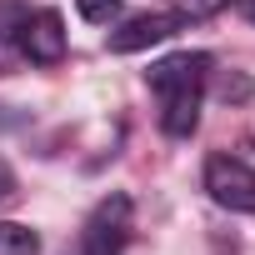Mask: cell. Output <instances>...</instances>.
Segmentation results:
<instances>
[{"instance_id":"277c9868","label":"cell","mask_w":255,"mask_h":255,"mask_svg":"<svg viewBox=\"0 0 255 255\" xmlns=\"http://www.w3.org/2000/svg\"><path fill=\"white\" fill-rule=\"evenodd\" d=\"M210 70H215V55H210V50H175V55L155 60V65L145 70V80H150L155 95H170V90H205Z\"/></svg>"},{"instance_id":"ba28073f","label":"cell","mask_w":255,"mask_h":255,"mask_svg":"<svg viewBox=\"0 0 255 255\" xmlns=\"http://www.w3.org/2000/svg\"><path fill=\"white\" fill-rule=\"evenodd\" d=\"M75 10H80V20H90V25H110V20L120 15V0H75Z\"/></svg>"},{"instance_id":"9c48e42d","label":"cell","mask_w":255,"mask_h":255,"mask_svg":"<svg viewBox=\"0 0 255 255\" xmlns=\"http://www.w3.org/2000/svg\"><path fill=\"white\" fill-rule=\"evenodd\" d=\"M15 30H20V25H10V15H0V70H15V60H20Z\"/></svg>"},{"instance_id":"7a4b0ae2","label":"cell","mask_w":255,"mask_h":255,"mask_svg":"<svg viewBox=\"0 0 255 255\" xmlns=\"http://www.w3.org/2000/svg\"><path fill=\"white\" fill-rule=\"evenodd\" d=\"M205 190L220 210L235 215H255V170L235 155H210L205 160Z\"/></svg>"},{"instance_id":"8fae6325","label":"cell","mask_w":255,"mask_h":255,"mask_svg":"<svg viewBox=\"0 0 255 255\" xmlns=\"http://www.w3.org/2000/svg\"><path fill=\"white\" fill-rule=\"evenodd\" d=\"M220 5H225V0H185L180 15H190V20H195V15H210V10H220Z\"/></svg>"},{"instance_id":"4fadbf2b","label":"cell","mask_w":255,"mask_h":255,"mask_svg":"<svg viewBox=\"0 0 255 255\" xmlns=\"http://www.w3.org/2000/svg\"><path fill=\"white\" fill-rule=\"evenodd\" d=\"M240 10H245V15H250V20H255V0H240Z\"/></svg>"},{"instance_id":"6da1fadb","label":"cell","mask_w":255,"mask_h":255,"mask_svg":"<svg viewBox=\"0 0 255 255\" xmlns=\"http://www.w3.org/2000/svg\"><path fill=\"white\" fill-rule=\"evenodd\" d=\"M130 230H135V205H130V195H125V190H110V195L85 215L80 255H125Z\"/></svg>"},{"instance_id":"5b68a950","label":"cell","mask_w":255,"mask_h":255,"mask_svg":"<svg viewBox=\"0 0 255 255\" xmlns=\"http://www.w3.org/2000/svg\"><path fill=\"white\" fill-rule=\"evenodd\" d=\"M185 25V15L180 10H150V15H130L120 30H110V50L115 55H130V50H145V45H160V40H170L175 30Z\"/></svg>"},{"instance_id":"52a82bcc","label":"cell","mask_w":255,"mask_h":255,"mask_svg":"<svg viewBox=\"0 0 255 255\" xmlns=\"http://www.w3.org/2000/svg\"><path fill=\"white\" fill-rule=\"evenodd\" d=\"M0 255H40V235L20 220H0Z\"/></svg>"},{"instance_id":"8992f818","label":"cell","mask_w":255,"mask_h":255,"mask_svg":"<svg viewBox=\"0 0 255 255\" xmlns=\"http://www.w3.org/2000/svg\"><path fill=\"white\" fill-rule=\"evenodd\" d=\"M195 125H200V90H170L160 95V130L185 140L195 135Z\"/></svg>"},{"instance_id":"30bf717a","label":"cell","mask_w":255,"mask_h":255,"mask_svg":"<svg viewBox=\"0 0 255 255\" xmlns=\"http://www.w3.org/2000/svg\"><path fill=\"white\" fill-rule=\"evenodd\" d=\"M215 90H220V95H225V100H245V95H250V90H255V85H250V80H245V75H225V80H220V85H215Z\"/></svg>"},{"instance_id":"3957f363","label":"cell","mask_w":255,"mask_h":255,"mask_svg":"<svg viewBox=\"0 0 255 255\" xmlns=\"http://www.w3.org/2000/svg\"><path fill=\"white\" fill-rule=\"evenodd\" d=\"M15 40H20V60H30V65H60L65 60V20H60V10H35V15H25L20 20V30H15Z\"/></svg>"},{"instance_id":"7c38bea8","label":"cell","mask_w":255,"mask_h":255,"mask_svg":"<svg viewBox=\"0 0 255 255\" xmlns=\"http://www.w3.org/2000/svg\"><path fill=\"white\" fill-rule=\"evenodd\" d=\"M15 195V175H10V165L0 160V200H10Z\"/></svg>"}]
</instances>
